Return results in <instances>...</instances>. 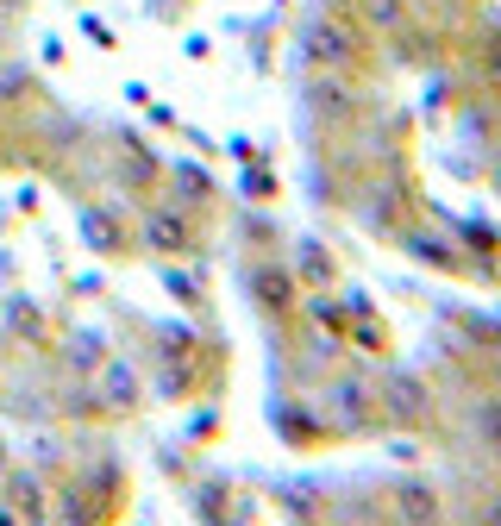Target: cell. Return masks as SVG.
Listing matches in <instances>:
<instances>
[{"instance_id":"1","label":"cell","mask_w":501,"mask_h":526,"mask_svg":"<svg viewBox=\"0 0 501 526\" xmlns=\"http://www.w3.org/2000/svg\"><path fill=\"white\" fill-rule=\"evenodd\" d=\"M182 220H176V213H157V220H151V245H163V251H176L182 245Z\"/></svg>"},{"instance_id":"2","label":"cell","mask_w":501,"mask_h":526,"mask_svg":"<svg viewBox=\"0 0 501 526\" xmlns=\"http://www.w3.org/2000/svg\"><path fill=\"white\" fill-rule=\"evenodd\" d=\"M13 501H19L13 514H44V495H38V483H26V476L13 483Z\"/></svg>"},{"instance_id":"3","label":"cell","mask_w":501,"mask_h":526,"mask_svg":"<svg viewBox=\"0 0 501 526\" xmlns=\"http://www.w3.org/2000/svg\"><path fill=\"white\" fill-rule=\"evenodd\" d=\"M0 464H7V445H0Z\"/></svg>"}]
</instances>
